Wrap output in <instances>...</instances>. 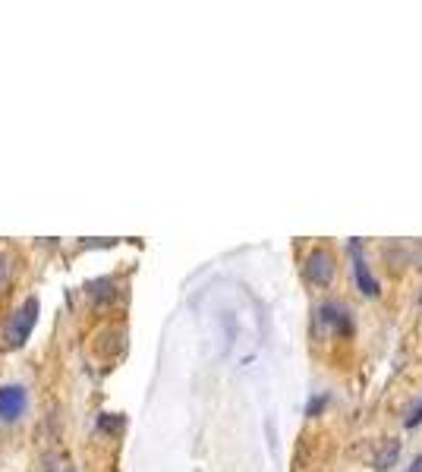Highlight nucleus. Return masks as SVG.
Wrapping results in <instances>:
<instances>
[{"label": "nucleus", "instance_id": "f257e3e1", "mask_svg": "<svg viewBox=\"0 0 422 472\" xmlns=\"http://www.w3.org/2000/svg\"><path fill=\"white\" fill-rule=\"evenodd\" d=\"M35 322H38V300H35V296H26L23 306L13 312L10 322H6V331H4L6 350H19V346H26Z\"/></svg>", "mask_w": 422, "mask_h": 472}, {"label": "nucleus", "instance_id": "f03ea898", "mask_svg": "<svg viewBox=\"0 0 422 472\" xmlns=\"http://www.w3.org/2000/svg\"><path fill=\"white\" fill-rule=\"evenodd\" d=\"M28 406V394L23 384H4L0 388V422H19Z\"/></svg>", "mask_w": 422, "mask_h": 472}, {"label": "nucleus", "instance_id": "7ed1b4c3", "mask_svg": "<svg viewBox=\"0 0 422 472\" xmlns=\"http://www.w3.org/2000/svg\"><path fill=\"white\" fill-rule=\"evenodd\" d=\"M305 280L315 287H328L334 280V258L328 249H312L305 256Z\"/></svg>", "mask_w": 422, "mask_h": 472}, {"label": "nucleus", "instance_id": "20e7f679", "mask_svg": "<svg viewBox=\"0 0 422 472\" xmlns=\"http://www.w3.org/2000/svg\"><path fill=\"white\" fill-rule=\"evenodd\" d=\"M350 258H353V274H356V283L366 296H378V283L375 278L369 274L366 261H362V249H359V239H350Z\"/></svg>", "mask_w": 422, "mask_h": 472}, {"label": "nucleus", "instance_id": "39448f33", "mask_svg": "<svg viewBox=\"0 0 422 472\" xmlns=\"http://www.w3.org/2000/svg\"><path fill=\"white\" fill-rule=\"evenodd\" d=\"M397 456H400V441H384L382 447L375 450V456H372V469L375 472H388L391 466L397 463Z\"/></svg>", "mask_w": 422, "mask_h": 472}, {"label": "nucleus", "instance_id": "423d86ee", "mask_svg": "<svg viewBox=\"0 0 422 472\" xmlns=\"http://www.w3.org/2000/svg\"><path fill=\"white\" fill-rule=\"evenodd\" d=\"M318 318H322L325 324H334V328H340V331H350V318H347V309L344 306H337V302H325L322 309H318Z\"/></svg>", "mask_w": 422, "mask_h": 472}, {"label": "nucleus", "instance_id": "0eeeda50", "mask_svg": "<svg viewBox=\"0 0 422 472\" xmlns=\"http://www.w3.org/2000/svg\"><path fill=\"white\" fill-rule=\"evenodd\" d=\"M10 274H13V258L6 256V252H0V293H4L6 283H10Z\"/></svg>", "mask_w": 422, "mask_h": 472}, {"label": "nucleus", "instance_id": "6e6552de", "mask_svg": "<svg viewBox=\"0 0 422 472\" xmlns=\"http://www.w3.org/2000/svg\"><path fill=\"white\" fill-rule=\"evenodd\" d=\"M45 469L48 472H72L67 460H60V456H45Z\"/></svg>", "mask_w": 422, "mask_h": 472}, {"label": "nucleus", "instance_id": "1a4fd4ad", "mask_svg": "<svg viewBox=\"0 0 422 472\" xmlns=\"http://www.w3.org/2000/svg\"><path fill=\"white\" fill-rule=\"evenodd\" d=\"M422 422V406H416V412H413L410 419H406V428H416Z\"/></svg>", "mask_w": 422, "mask_h": 472}, {"label": "nucleus", "instance_id": "9d476101", "mask_svg": "<svg viewBox=\"0 0 422 472\" xmlns=\"http://www.w3.org/2000/svg\"><path fill=\"white\" fill-rule=\"evenodd\" d=\"M406 472H422V454L416 456V460H413L410 463V469H406Z\"/></svg>", "mask_w": 422, "mask_h": 472}]
</instances>
